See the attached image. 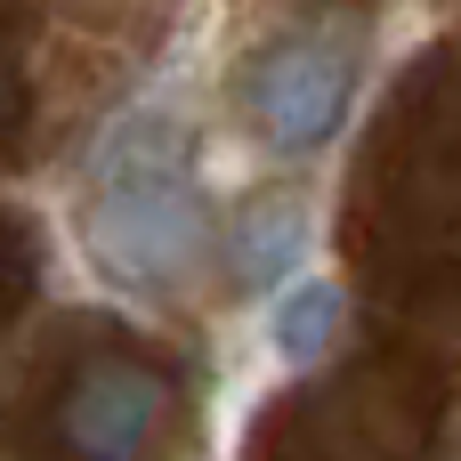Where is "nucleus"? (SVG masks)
Returning <instances> with one entry per match:
<instances>
[{"label":"nucleus","mask_w":461,"mask_h":461,"mask_svg":"<svg viewBox=\"0 0 461 461\" xmlns=\"http://www.w3.org/2000/svg\"><path fill=\"white\" fill-rule=\"evenodd\" d=\"M81 251L105 284L122 292H178L211 259V203L186 170H138V178H97L81 203Z\"/></svg>","instance_id":"1"},{"label":"nucleus","mask_w":461,"mask_h":461,"mask_svg":"<svg viewBox=\"0 0 461 461\" xmlns=\"http://www.w3.org/2000/svg\"><path fill=\"white\" fill-rule=\"evenodd\" d=\"M154 413H162V381L138 373V365H97L73 397H65V446L81 461H138L154 438Z\"/></svg>","instance_id":"3"},{"label":"nucleus","mask_w":461,"mask_h":461,"mask_svg":"<svg viewBox=\"0 0 461 461\" xmlns=\"http://www.w3.org/2000/svg\"><path fill=\"white\" fill-rule=\"evenodd\" d=\"M340 284L332 276H284L276 300H267V348L284 365H316L332 340H340Z\"/></svg>","instance_id":"5"},{"label":"nucleus","mask_w":461,"mask_h":461,"mask_svg":"<svg viewBox=\"0 0 461 461\" xmlns=\"http://www.w3.org/2000/svg\"><path fill=\"white\" fill-rule=\"evenodd\" d=\"M357 97V49L340 32H276L243 65V113L267 154H316L348 122Z\"/></svg>","instance_id":"2"},{"label":"nucleus","mask_w":461,"mask_h":461,"mask_svg":"<svg viewBox=\"0 0 461 461\" xmlns=\"http://www.w3.org/2000/svg\"><path fill=\"white\" fill-rule=\"evenodd\" d=\"M300 251H308V211L284 203V194H259V203L227 227V267H235L243 284H259V292H276V284L300 267Z\"/></svg>","instance_id":"4"}]
</instances>
